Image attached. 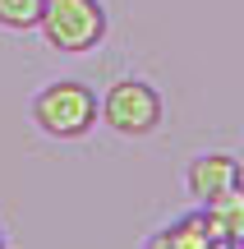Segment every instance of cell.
Wrapping results in <instances>:
<instances>
[{"label": "cell", "mask_w": 244, "mask_h": 249, "mask_svg": "<svg viewBox=\"0 0 244 249\" xmlns=\"http://www.w3.org/2000/svg\"><path fill=\"white\" fill-rule=\"evenodd\" d=\"M101 120V97L83 79H51L33 92V124L46 139H88Z\"/></svg>", "instance_id": "1"}, {"label": "cell", "mask_w": 244, "mask_h": 249, "mask_svg": "<svg viewBox=\"0 0 244 249\" xmlns=\"http://www.w3.org/2000/svg\"><path fill=\"white\" fill-rule=\"evenodd\" d=\"M106 28H111V18L101 0H46L37 33L60 55H88L106 42Z\"/></svg>", "instance_id": "2"}, {"label": "cell", "mask_w": 244, "mask_h": 249, "mask_svg": "<svg viewBox=\"0 0 244 249\" xmlns=\"http://www.w3.org/2000/svg\"><path fill=\"white\" fill-rule=\"evenodd\" d=\"M101 120L120 139H147L162 124V92L147 79H120L101 97Z\"/></svg>", "instance_id": "3"}, {"label": "cell", "mask_w": 244, "mask_h": 249, "mask_svg": "<svg viewBox=\"0 0 244 249\" xmlns=\"http://www.w3.org/2000/svg\"><path fill=\"white\" fill-rule=\"evenodd\" d=\"M240 180H244V166H240V157H230V152H198V157L184 166V189H189V198L198 208H208L217 194L235 189Z\"/></svg>", "instance_id": "4"}, {"label": "cell", "mask_w": 244, "mask_h": 249, "mask_svg": "<svg viewBox=\"0 0 244 249\" xmlns=\"http://www.w3.org/2000/svg\"><path fill=\"white\" fill-rule=\"evenodd\" d=\"M203 213H208V226L217 240H244V180L226 194H217Z\"/></svg>", "instance_id": "5"}, {"label": "cell", "mask_w": 244, "mask_h": 249, "mask_svg": "<svg viewBox=\"0 0 244 249\" xmlns=\"http://www.w3.org/2000/svg\"><path fill=\"white\" fill-rule=\"evenodd\" d=\"M162 235H166V249H217V235H212L203 208H198V213L175 217L171 226H162Z\"/></svg>", "instance_id": "6"}, {"label": "cell", "mask_w": 244, "mask_h": 249, "mask_svg": "<svg viewBox=\"0 0 244 249\" xmlns=\"http://www.w3.org/2000/svg\"><path fill=\"white\" fill-rule=\"evenodd\" d=\"M42 9L46 0H0V28L9 33H33L42 23Z\"/></svg>", "instance_id": "7"}, {"label": "cell", "mask_w": 244, "mask_h": 249, "mask_svg": "<svg viewBox=\"0 0 244 249\" xmlns=\"http://www.w3.org/2000/svg\"><path fill=\"white\" fill-rule=\"evenodd\" d=\"M143 249H166V235H162V231H157V235H147V245H143Z\"/></svg>", "instance_id": "8"}, {"label": "cell", "mask_w": 244, "mask_h": 249, "mask_svg": "<svg viewBox=\"0 0 244 249\" xmlns=\"http://www.w3.org/2000/svg\"><path fill=\"white\" fill-rule=\"evenodd\" d=\"M217 249H244V240H217Z\"/></svg>", "instance_id": "9"}, {"label": "cell", "mask_w": 244, "mask_h": 249, "mask_svg": "<svg viewBox=\"0 0 244 249\" xmlns=\"http://www.w3.org/2000/svg\"><path fill=\"white\" fill-rule=\"evenodd\" d=\"M0 249H9V240H5V226H0Z\"/></svg>", "instance_id": "10"}]
</instances>
